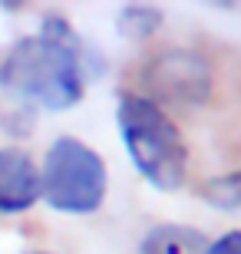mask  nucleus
Returning a JSON list of instances; mask_svg holds the SVG:
<instances>
[{
	"mask_svg": "<svg viewBox=\"0 0 241 254\" xmlns=\"http://www.w3.org/2000/svg\"><path fill=\"white\" fill-rule=\"evenodd\" d=\"M208 251V238L192 225H178V221H162L152 225L139 241V254H205Z\"/></svg>",
	"mask_w": 241,
	"mask_h": 254,
	"instance_id": "6",
	"label": "nucleus"
},
{
	"mask_svg": "<svg viewBox=\"0 0 241 254\" xmlns=\"http://www.w3.org/2000/svg\"><path fill=\"white\" fill-rule=\"evenodd\" d=\"M198 195L205 205L218 208V211H241V172H225V175L202 182Z\"/></svg>",
	"mask_w": 241,
	"mask_h": 254,
	"instance_id": "8",
	"label": "nucleus"
},
{
	"mask_svg": "<svg viewBox=\"0 0 241 254\" xmlns=\"http://www.w3.org/2000/svg\"><path fill=\"white\" fill-rule=\"evenodd\" d=\"M109 172L102 155L76 135H56L40 165V198L60 215H93L106 201Z\"/></svg>",
	"mask_w": 241,
	"mask_h": 254,
	"instance_id": "3",
	"label": "nucleus"
},
{
	"mask_svg": "<svg viewBox=\"0 0 241 254\" xmlns=\"http://www.w3.org/2000/svg\"><path fill=\"white\" fill-rule=\"evenodd\" d=\"M162 20H165V13L152 3H126L116 13V30L126 40H149L152 33H159Z\"/></svg>",
	"mask_w": 241,
	"mask_h": 254,
	"instance_id": "7",
	"label": "nucleus"
},
{
	"mask_svg": "<svg viewBox=\"0 0 241 254\" xmlns=\"http://www.w3.org/2000/svg\"><path fill=\"white\" fill-rule=\"evenodd\" d=\"M205 254H241V231H225L215 241H208Z\"/></svg>",
	"mask_w": 241,
	"mask_h": 254,
	"instance_id": "9",
	"label": "nucleus"
},
{
	"mask_svg": "<svg viewBox=\"0 0 241 254\" xmlns=\"http://www.w3.org/2000/svg\"><path fill=\"white\" fill-rule=\"evenodd\" d=\"M116 126L132 169L156 191H178L188 179V149L175 119L142 93H119Z\"/></svg>",
	"mask_w": 241,
	"mask_h": 254,
	"instance_id": "2",
	"label": "nucleus"
},
{
	"mask_svg": "<svg viewBox=\"0 0 241 254\" xmlns=\"http://www.w3.org/2000/svg\"><path fill=\"white\" fill-rule=\"evenodd\" d=\"M96 50H89L60 17H47L30 37H20L0 60V86L47 113L73 109L93 83Z\"/></svg>",
	"mask_w": 241,
	"mask_h": 254,
	"instance_id": "1",
	"label": "nucleus"
},
{
	"mask_svg": "<svg viewBox=\"0 0 241 254\" xmlns=\"http://www.w3.org/2000/svg\"><path fill=\"white\" fill-rule=\"evenodd\" d=\"M139 93L162 109H198L212 96V66L195 50H159L139 66Z\"/></svg>",
	"mask_w": 241,
	"mask_h": 254,
	"instance_id": "4",
	"label": "nucleus"
},
{
	"mask_svg": "<svg viewBox=\"0 0 241 254\" xmlns=\"http://www.w3.org/2000/svg\"><path fill=\"white\" fill-rule=\"evenodd\" d=\"M40 201V169L30 152L0 145V218L23 215Z\"/></svg>",
	"mask_w": 241,
	"mask_h": 254,
	"instance_id": "5",
	"label": "nucleus"
},
{
	"mask_svg": "<svg viewBox=\"0 0 241 254\" xmlns=\"http://www.w3.org/2000/svg\"><path fill=\"white\" fill-rule=\"evenodd\" d=\"M27 254H53V251H27Z\"/></svg>",
	"mask_w": 241,
	"mask_h": 254,
	"instance_id": "10",
	"label": "nucleus"
}]
</instances>
